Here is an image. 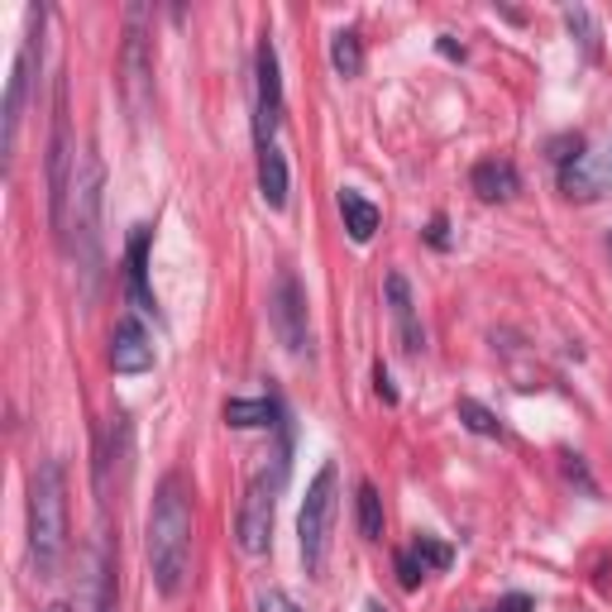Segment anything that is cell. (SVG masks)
<instances>
[{
  "instance_id": "6da1fadb",
  "label": "cell",
  "mask_w": 612,
  "mask_h": 612,
  "mask_svg": "<svg viewBox=\"0 0 612 612\" xmlns=\"http://www.w3.org/2000/svg\"><path fill=\"white\" fill-rule=\"evenodd\" d=\"M187 560H191V493L182 474H168L158 483L154 512H149V565H154V584L164 599L182 593Z\"/></svg>"
},
{
  "instance_id": "7a4b0ae2",
  "label": "cell",
  "mask_w": 612,
  "mask_h": 612,
  "mask_svg": "<svg viewBox=\"0 0 612 612\" xmlns=\"http://www.w3.org/2000/svg\"><path fill=\"white\" fill-rule=\"evenodd\" d=\"M68 551V483L62 464L48 460L29 474V560L39 579H53Z\"/></svg>"
},
{
  "instance_id": "3957f363",
  "label": "cell",
  "mask_w": 612,
  "mask_h": 612,
  "mask_svg": "<svg viewBox=\"0 0 612 612\" xmlns=\"http://www.w3.org/2000/svg\"><path fill=\"white\" fill-rule=\"evenodd\" d=\"M101 182H106V168L87 149L82 164H77L72 206H68V230H72L77 268H82V302L96 297V278H101Z\"/></svg>"
},
{
  "instance_id": "277c9868",
  "label": "cell",
  "mask_w": 612,
  "mask_h": 612,
  "mask_svg": "<svg viewBox=\"0 0 612 612\" xmlns=\"http://www.w3.org/2000/svg\"><path fill=\"white\" fill-rule=\"evenodd\" d=\"M335 497H340V470L326 460L316 470V478L306 483L302 512H297V551L306 574L326 570V551H330V526H335Z\"/></svg>"
},
{
  "instance_id": "5b68a950",
  "label": "cell",
  "mask_w": 612,
  "mask_h": 612,
  "mask_svg": "<svg viewBox=\"0 0 612 612\" xmlns=\"http://www.w3.org/2000/svg\"><path fill=\"white\" fill-rule=\"evenodd\" d=\"M72 130H68V82L53 91V139H48V220L53 235L68 239V206H72Z\"/></svg>"
},
{
  "instance_id": "8992f818",
  "label": "cell",
  "mask_w": 612,
  "mask_h": 612,
  "mask_svg": "<svg viewBox=\"0 0 612 612\" xmlns=\"http://www.w3.org/2000/svg\"><path fill=\"white\" fill-rule=\"evenodd\" d=\"M287 478V464L268 478V470H259L245 488V503H239V522H235V536H239V551L245 555H264L268 541H273V507H278V488Z\"/></svg>"
},
{
  "instance_id": "52a82bcc",
  "label": "cell",
  "mask_w": 612,
  "mask_h": 612,
  "mask_svg": "<svg viewBox=\"0 0 612 612\" xmlns=\"http://www.w3.org/2000/svg\"><path fill=\"white\" fill-rule=\"evenodd\" d=\"M43 6L29 10V34L14 53V68H10V87H6V164L14 154V139H20V120H24V96H29V82H34V58L43 53Z\"/></svg>"
},
{
  "instance_id": "ba28073f",
  "label": "cell",
  "mask_w": 612,
  "mask_h": 612,
  "mask_svg": "<svg viewBox=\"0 0 612 612\" xmlns=\"http://www.w3.org/2000/svg\"><path fill=\"white\" fill-rule=\"evenodd\" d=\"M268 316H273V330H278L287 354H306L312 335H306V293H302L297 273H278L273 297H268Z\"/></svg>"
},
{
  "instance_id": "9c48e42d",
  "label": "cell",
  "mask_w": 612,
  "mask_h": 612,
  "mask_svg": "<svg viewBox=\"0 0 612 612\" xmlns=\"http://www.w3.org/2000/svg\"><path fill=\"white\" fill-rule=\"evenodd\" d=\"M254 87H259L254 116H259V149H264V144H273V130L283 125V72H278V48H273V39H264L259 53H254Z\"/></svg>"
},
{
  "instance_id": "30bf717a",
  "label": "cell",
  "mask_w": 612,
  "mask_h": 612,
  "mask_svg": "<svg viewBox=\"0 0 612 612\" xmlns=\"http://www.w3.org/2000/svg\"><path fill=\"white\" fill-rule=\"evenodd\" d=\"M144 20H149L144 6L125 10V96H130L135 110L149 106V34H144Z\"/></svg>"
},
{
  "instance_id": "8fae6325",
  "label": "cell",
  "mask_w": 612,
  "mask_h": 612,
  "mask_svg": "<svg viewBox=\"0 0 612 612\" xmlns=\"http://www.w3.org/2000/svg\"><path fill=\"white\" fill-rule=\"evenodd\" d=\"M110 368L116 374H144V368H154V340L144 335L139 320H120L116 335H110Z\"/></svg>"
},
{
  "instance_id": "7c38bea8",
  "label": "cell",
  "mask_w": 612,
  "mask_h": 612,
  "mask_svg": "<svg viewBox=\"0 0 612 612\" xmlns=\"http://www.w3.org/2000/svg\"><path fill=\"white\" fill-rule=\"evenodd\" d=\"M383 293H388V306H393V320H397V340L407 354H422L426 349V330L422 320H416V302H412V287L402 273H388V283H383Z\"/></svg>"
},
{
  "instance_id": "4fadbf2b",
  "label": "cell",
  "mask_w": 612,
  "mask_h": 612,
  "mask_svg": "<svg viewBox=\"0 0 612 612\" xmlns=\"http://www.w3.org/2000/svg\"><path fill=\"white\" fill-rule=\"evenodd\" d=\"M470 187L483 201H512L522 191V177L507 158H483V164H474V172H470Z\"/></svg>"
},
{
  "instance_id": "5bb4252c",
  "label": "cell",
  "mask_w": 612,
  "mask_h": 612,
  "mask_svg": "<svg viewBox=\"0 0 612 612\" xmlns=\"http://www.w3.org/2000/svg\"><path fill=\"white\" fill-rule=\"evenodd\" d=\"M144 249H149V230L144 225H135V235H130V254H125V278H130V297L144 316H158V302L149 293V268H144Z\"/></svg>"
},
{
  "instance_id": "9a60e30c",
  "label": "cell",
  "mask_w": 612,
  "mask_h": 612,
  "mask_svg": "<svg viewBox=\"0 0 612 612\" xmlns=\"http://www.w3.org/2000/svg\"><path fill=\"white\" fill-rule=\"evenodd\" d=\"M259 197L273 206V211L287 206V158H283L278 144H264L259 149Z\"/></svg>"
},
{
  "instance_id": "2e32d148",
  "label": "cell",
  "mask_w": 612,
  "mask_h": 612,
  "mask_svg": "<svg viewBox=\"0 0 612 612\" xmlns=\"http://www.w3.org/2000/svg\"><path fill=\"white\" fill-rule=\"evenodd\" d=\"M340 216H345V230H349L354 245H368V239H374V230H378V206L368 201V197H359L354 187L340 191Z\"/></svg>"
},
{
  "instance_id": "e0dca14e",
  "label": "cell",
  "mask_w": 612,
  "mask_h": 612,
  "mask_svg": "<svg viewBox=\"0 0 612 612\" xmlns=\"http://www.w3.org/2000/svg\"><path fill=\"white\" fill-rule=\"evenodd\" d=\"M560 187H565V197H574V201H593V197H603V172L589 154H579L574 164L560 168Z\"/></svg>"
},
{
  "instance_id": "ac0fdd59",
  "label": "cell",
  "mask_w": 612,
  "mask_h": 612,
  "mask_svg": "<svg viewBox=\"0 0 612 612\" xmlns=\"http://www.w3.org/2000/svg\"><path fill=\"white\" fill-rule=\"evenodd\" d=\"M330 62L340 77H359L364 72V39L359 29H335L330 34Z\"/></svg>"
},
{
  "instance_id": "d6986e66",
  "label": "cell",
  "mask_w": 612,
  "mask_h": 612,
  "mask_svg": "<svg viewBox=\"0 0 612 612\" xmlns=\"http://www.w3.org/2000/svg\"><path fill=\"white\" fill-rule=\"evenodd\" d=\"M273 416H278V407H273L268 397H230L225 402V422L249 431V426H273Z\"/></svg>"
},
{
  "instance_id": "ffe728a7",
  "label": "cell",
  "mask_w": 612,
  "mask_h": 612,
  "mask_svg": "<svg viewBox=\"0 0 612 612\" xmlns=\"http://www.w3.org/2000/svg\"><path fill=\"white\" fill-rule=\"evenodd\" d=\"M354 522H359L364 541H383V497L374 483H359V493H354Z\"/></svg>"
},
{
  "instance_id": "44dd1931",
  "label": "cell",
  "mask_w": 612,
  "mask_h": 612,
  "mask_svg": "<svg viewBox=\"0 0 612 612\" xmlns=\"http://www.w3.org/2000/svg\"><path fill=\"white\" fill-rule=\"evenodd\" d=\"M565 29L579 39V48H584L589 58H599L603 48H599V24H593V14L584 6H565Z\"/></svg>"
},
{
  "instance_id": "7402d4cb",
  "label": "cell",
  "mask_w": 612,
  "mask_h": 612,
  "mask_svg": "<svg viewBox=\"0 0 612 612\" xmlns=\"http://www.w3.org/2000/svg\"><path fill=\"white\" fill-rule=\"evenodd\" d=\"M460 422L474 431V436H503V422H497V416L483 407V402H474V397H460Z\"/></svg>"
},
{
  "instance_id": "603a6c76",
  "label": "cell",
  "mask_w": 612,
  "mask_h": 612,
  "mask_svg": "<svg viewBox=\"0 0 612 612\" xmlns=\"http://www.w3.org/2000/svg\"><path fill=\"white\" fill-rule=\"evenodd\" d=\"M412 551H416V560H422L426 570H445L450 560H455V551H450L445 541H436V536H416Z\"/></svg>"
},
{
  "instance_id": "cb8c5ba5",
  "label": "cell",
  "mask_w": 612,
  "mask_h": 612,
  "mask_svg": "<svg viewBox=\"0 0 612 612\" xmlns=\"http://www.w3.org/2000/svg\"><path fill=\"white\" fill-rule=\"evenodd\" d=\"M397 579H402V589H416L426 579V565L416 560V551H402L397 555Z\"/></svg>"
},
{
  "instance_id": "d4e9b609",
  "label": "cell",
  "mask_w": 612,
  "mask_h": 612,
  "mask_svg": "<svg viewBox=\"0 0 612 612\" xmlns=\"http://www.w3.org/2000/svg\"><path fill=\"white\" fill-rule=\"evenodd\" d=\"M579 154H584V139H579V135H565V139H555V144H551V158H555L560 168L574 164Z\"/></svg>"
},
{
  "instance_id": "484cf974",
  "label": "cell",
  "mask_w": 612,
  "mask_h": 612,
  "mask_svg": "<svg viewBox=\"0 0 612 612\" xmlns=\"http://www.w3.org/2000/svg\"><path fill=\"white\" fill-rule=\"evenodd\" d=\"M96 574H101V593H96V608L91 612H116V584H110V570L101 565Z\"/></svg>"
},
{
  "instance_id": "4316f807",
  "label": "cell",
  "mask_w": 612,
  "mask_h": 612,
  "mask_svg": "<svg viewBox=\"0 0 612 612\" xmlns=\"http://www.w3.org/2000/svg\"><path fill=\"white\" fill-rule=\"evenodd\" d=\"M259 612H302V608H297L293 599H287L283 589H268L264 599H259Z\"/></svg>"
},
{
  "instance_id": "83f0119b",
  "label": "cell",
  "mask_w": 612,
  "mask_h": 612,
  "mask_svg": "<svg viewBox=\"0 0 612 612\" xmlns=\"http://www.w3.org/2000/svg\"><path fill=\"white\" fill-rule=\"evenodd\" d=\"M536 603H531V593H507L503 603H497V612H531Z\"/></svg>"
},
{
  "instance_id": "f1b7e54d",
  "label": "cell",
  "mask_w": 612,
  "mask_h": 612,
  "mask_svg": "<svg viewBox=\"0 0 612 612\" xmlns=\"http://www.w3.org/2000/svg\"><path fill=\"white\" fill-rule=\"evenodd\" d=\"M374 383H378V397L383 402H397V388H393V378H388V368H383V364L374 368Z\"/></svg>"
},
{
  "instance_id": "f546056e",
  "label": "cell",
  "mask_w": 612,
  "mask_h": 612,
  "mask_svg": "<svg viewBox=\"0 0 612 612\" xmlns=\"http://www.w3.org/2000/svg\"><path fill=\"white\" fill-rule=\"evenodd\" d=\"M426 239H431V245H436V249H445V245H450V239H445V216H436V220H431Z\"/></svg>"
},
{
  "instance_id": "4dcf8cb0",
  "label": "cell",
  "mask_w": 612,
  "mask_h": 612,
  "mask_svg": "<svg viewBox=\"0 0 612 612\" xmlns=\"http://www.w3.org/2000/svg\"><path fill=\"white\" fill-rule=\"evenodd\" d=\"M441 53H445V58H464V48H460L455 39H441Z\"/></svg>"
},
{
  "instance_id": "1f68e13d",
  "label": "cell",
  "mask_w": 612,
  "mask_h": 612,
  "mask_svg": "<svg viewBox=\"0 0 612 612\" xmlns=\"http://www.w3.org/2000/svg\"><path fill=\"white\" fill-rule=\"evenodd\" d=\"M364 612H388V608H383L378 599H368V603H364Z\"/></svg>"
},
{
  "instance_id": "d6a6232c",
  "label": "cell",
  "mask_w": 612,
  "mask_h": 612,
  "mask_svg": "<svg viewBox=\"0 0 612 612\" xmlns=\"http://www.w3.org/2000/svg\"><path fill=\"white\" fill-rule=\"evenodd\" d=\"M43 612H72V608H68V603H48Z\"/></svg>"
}]
</instances>
